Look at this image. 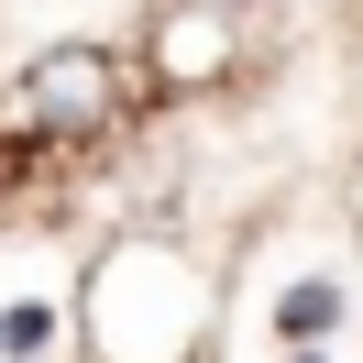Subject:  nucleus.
<instances>
[{
    "label": "nucleus",
    "mask_w": 363,
    "mask_h": 363,
    "mask_svg": "<svg viewBox=\"0 0 363 363\" xmlns=\"http://www.w3.org/2000/svg\"><path fill=\"white\" fill-rule=\"evenodd\" d=\"M67 330H77V363H199L220 330V286L177 231H121L89 253Z\"/></svg>",
    "instance_id": "f257e3e1"
},
{
    "label": "nucleus",
    "mask_w": 363,
    "mask_h": 363,
    "mask_svg": "<svg viewBox=\"0 0 363 363\" xmlns=\"http://www.w3.org/2000/svg\"><path fill=\"white\" fill-rule=\"evenodd\" d=\"M133 89L143 67L121 45H99V33H55V45H33L23 67H11V89H0V121L33 143H99L133 121Z\"/></svg>",
    "instance_id": "f03ea898"
},
{
    "label": "nucleus",
    "mask_w": 363,
    "mask_h": 363,
    "mask_svg": "<svg viewBox=\"0 0 363 363\" xmlns=\"http://www.w3.org/2000/svg\"><path fill=\"white\" fill-rule=\"evenodd\" d=\"M143 89L155 99H209L242 77V0H155L143 11Z\"/></svg>",
    "instance_id": "7ed1b4c3"
},
{
    "label": "nucleus",
    "mask_w": 363,
    "mask_h": 363,
    "mask_svg": "<svg viewBox=\"0 0 363 363\" xmlns=\"http://www.w3.org/2000/svg\"><path fill=\"white\" fill-rule=\"evenodd\" d=\"M275 330H286V352H297V341H330L341 330V286H330V275H297V286L275 297Z\"/></svg>",
    "instance_id": "20e7f679"
},
{
    "label": "nucleus",
    "mask_w": 363,
    "mask_h": 363,
    "mask_svg": "<svg viewBox=\"0 0 363 363\" xmlns=\"http://www.w3.org/2000/svg\"><path fill=\"white\" fill-rule=\"evenodd\" d=\"M0 352H11V363L55 352V308H0Z\"/></svg>",
    "instance_id": "39448f33"
},
{
    "label": "nucleus",
    "mask_w": 363,
    "mask_h": 363,
    "mask_svg": "<svg viewBox=\"0 0 363 363\" xmlns=\"http://www.w3.org/2000/svg\"><path fill=\"white\" fill-rule=\"evenodd\" d=\"M341 220H352V231H363V155H352V165H341Z\"/></svg>",
    "instance_id": "423d86ee"
},
{
    "label": "nucleus",
    "mask_w": 363,
    "mask_h": 363,
    "mask_svg": "<svg viewBox=\"0 0 363 363\" xmlns=\"http://www.w3.org/2000/svg\"><path fill=\"white\" fill-rule=\"evenodd\" d=\"M286 363H341V352H330V341H297V352H286Z\"/></svg>",
    "instance_id": "0eeeda50"
}]
</instances>
